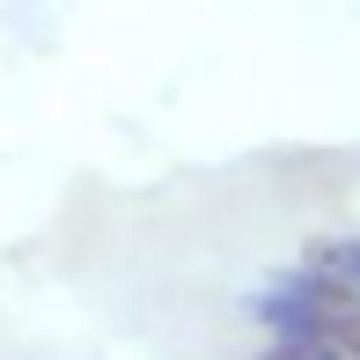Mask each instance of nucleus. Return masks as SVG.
<instances>
[{
	"label": "nucleus",
	"mask_w": 360,
	"mask_h": 360,
	"mask_svg": "<svg viewBox=\"0 0 360 360\" xmlns=\"http://www.w3.org/2000/svg\"><path fill=\"white\" fill-rule=\"evenodd\" d=\"M302 360H353V346H309Z\"/></svg>",
	"instance_id": "f03ea898"
},
{
	"label": "nucleus",
	"mask_w": 360,
	"mask_h": 360,
	"mask_svg": "<svg viewBox=\"0 0 360 360\" xmlns=\"http://www.w3.org/2000/svg\"><path fill=\"white\" fill-rule=\"evenodd\" d=\"M309 265H323L331 280H346V287H360V236H338V243H316L309 250Z\"/></svg>",
	"instance_id": "f257e3e1"
}]
</instances>
